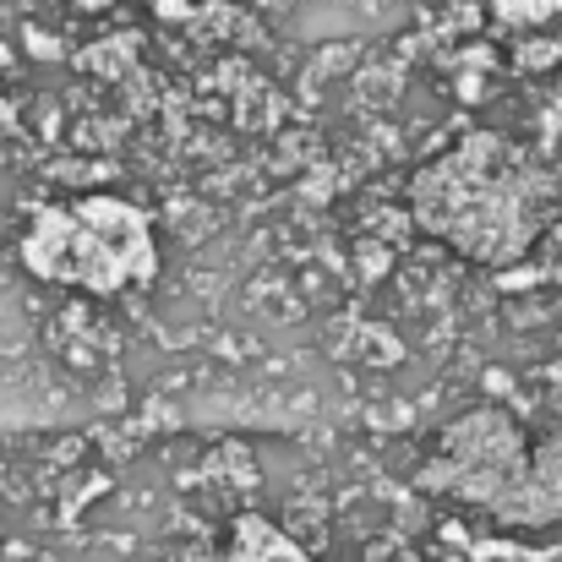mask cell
Segmentation results:
<instances>
[{
  "mask_svg": "<svg viewBox=\"0 0 562 562\" xmlns=\"http://www.w3.org/2000/svg\"><path fill=\"white\" fill-rule=\"evenodd\" d=\"M22 262L49 284H77L115 295L148 284L159 268L148 213L115 196H82L71 207H44L22 240Z\"/></svg>",
  "mask_w": 562,
  "mask_h": 562,
  "instance_id": "1",
  "label": "cell"
},
{
  "mask_svg": "<svg viewBox=\"0 0 562 562\" xmlns=\"http://www.w3.org/2000/svg\"><path fill=\"white\" fill-rule=\"evenodd\" d=\"M213 562H306V552L290 547V541H284L279 530H268L262 519H246V525H235L229 547Z\"/></svg>",
  "mask_w": 562,
  "mask_h": 562,
  "instance_id": "2",
  "label": "cell"
}]
</instances>
